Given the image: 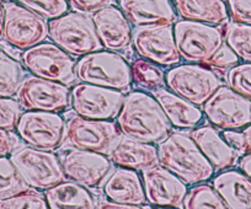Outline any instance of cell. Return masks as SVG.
Listing matches in <instances>:
<instances>
[{
    "mask_svg": "<svg viewBox=\"0 0 251 209\" xmlns=\"http://www.w3.org/2000/svg\"><path fill=\"white\" fill-rule=\"evenodd\" d=\"M213 187L230 209H251V180L245 174L229 170L213 180Z\"/></svg>",
    "mask_w": 251,
    "mask_h": 209,
    "instance_id": "obj_24",
    "label": "cell"
},
{
    "mask_svg": "<svg viewBox=\"0 0 251 209\" xmlns=\"http://www.w3.org/2000/svg\"><path fill=\"white\" fill-rule=\"evenodd\" d=\"M224 40L239 59L251 63V25L234 21L228 23L224 30Z\"/></svg>",
    "mask_w": 251,
    "mask_h": 209,
    "instance_id": "obj_31",
    "label": "cell"
},
{
    "mask_svg": "<svg viewBox=\"0 0 251 209\" xmlns=\"http://www.w3.org/2000/svg\"><path fill=\"white\" fill-rule=\"evenodd\" d=\"M176 13L183 20L208 25H223L229 13L224 0H174Z\"/></svg>",
    "mask_w": 251,
    "mask_h": 209,
    "instance_id": "obj_26",
    "label": "cell"
},
{
    "mask_svg": "<svg viewBox=\"0 0 251 209\" xmlns=\"http://www.w3.org/2000/svg\"><path fill=\"white\" fill-rule=\"evenodd\" d=\"M1 56H4V53L1 52V49H0V57H1Z\"/></svg>",
    "mask_w": 251,
    "mask_h": 209,
    "instance_id": "obj_45",
    "label": "cell"
},
{
    "mask_svg": "<svg viewBox=\"0 0 251 209\" xmlns=\"http://www.w3.org/2000/svg\"><path fill=\"white\" fill-rule=\"evenodd\" d=\"M48 37L46 19L20 3L4 4L3 38L13 47L26 50Z\"/></svg>",
    "mask_w": 251,
    "mask_h": 209,
    "instance_id": "obj_10",
    "label": "cell"
},
{
    "mask_svg": "<svg viewBox=\"0 0 251 209\" xmlns=\"http://www.w3.org/2000/svg\"><path fill=\"white\" fill-rule=\"evenodd\" d=\"M62 166L67 179L86 188H99L110 176L112 162L105 154L74 148L64 155Z\"/></svg>",
    "mask_w": 251,
    "mask_h": 209,
    "instance_id": "obj_16",
    "label": "cell"
},
{
    "mask_svg": "<svg viewBox=\"0 0 251 209\" xmlns=\"http://www.w3.org/2000/svg\"><path fill=\"white\" fill-rule=\"evenodd\" d=\"M121 10L136 27L151 25H173L176 9L170 0H118Z\"/></svg>",
    "mask_w": 251,
    "mask_h": 209,
    "instance_id": "obj_19",
    "label": "cell"
},
{
    "mask_svg": "<svg viewBox=\"0 0 251 209\" xmlns=\"http://www.w3.org/2000/svg\"><path fill=\"white\" fill-rule=\"evenodd\" d=\"M226 83L235 93L251 101V63L236 64L229 69Z\"/></svg>",
    "mask_w": 251,
    "mask_h": 209,
    "instance_id": "obj_34",
    "label": "cell"
},
{
    "mask_svg": "<svg viewBox=\"0 0 251 209\" xmlns=\"http://www.w3.org/2000/svg\"><path fill=\"white\" fill-rule=\"evenodd\" d=\"M75 11L84 14H93L105 6L110 5L112 0H67Z\"/></svg>",
    "mask_w": 251,
    "mask_h": 209,
    "instance_id": "obj_39",
    "label": "cell"
},
{
    "mask_svg": "<svg viewBox=\"0 0 251 209\" xmlns=\"http://www.w3.org/2000/svg\"><path fill=\"white\" fill-rule=\"evenodd\" d=\"M125 97L122 91L83 83L72 90L71 105L84 118L110 121L120 114Z\"/></svg>",
    "mask_w": 251,
    "mask_h": 209,
    "instance_id": "obj_13",
    "label": "cell"
},
{
    "mask_svg": "<svg viewBox=\"0 0 251 209\" xmlns=\"http://www.w3.org/2000/svg\"><path fill=\"white\" fill-rule=\"evenodd\" d=\"M23 63L33 75L64 85L73 84L76 79L75 61L55 43L41 42L26 49Z\"/></svg>",
    "mask_w": 251,
    "mask_h": 209,
    "instance_id": "obj_8",
    "label": "cell"
},
{
    "mask_svg": "<svg viewBox=\"0 0 251 209\" xmlns=\"http://www.w3.org/2000/svg\"><path fill=\"white\" fill-rule=\"evenodd\" d=\"M226 6L234 23L251 25V0H228Z\"/></svg>",
    "mask_w": 251,
    "mask_h": 209,
    "instance_id": "obj_37",
    "label": "cell"
},
{
    "mask_svg": "<svg viewBox=\"0 0 251 209\" xmlns=\"http://www.w3.org/2000/svg\"><path fill=\"white\" fill-rule=\"evenodd\" d=\"M23 115V106L13 97H0V129L14 131Z\"/></svg>",
    "mask_w": 251,
    "mask_h": 209,
    "instance_id": "obj_35",
    "label": "cell"
},
{
    "mask_svg": "<svg viewBox=\"0 0 251 209\" xmlns=\"http://www.w3.org/2000/svg\"><path fill=\"white\" fill-rule=\"evenodd\" d=\"M103 192L111 202L133 204L143 209L149 208L146 206L147 197L143 181L134 170L125 167L116 170L103 184Z\"/></svg>",
    "mask_w": 251,
    "mask_h": 209,
    "instance_id": "obj_20",
    "label": "cell"
},
{
    "mask_svg": "<svg viewBox=\"0 0 251 209\" xmlns=\"http://www.w3.org/2000/svg\"><path fill=\"white\" fill-rule=\"evenodd\" d=\"M66 139L71 146L110 155L122 139L120 128L107 119L72 117L67 123Z\"/></svg>",
    "mask_w": 251,
    "mask_h": 209,
    "instance_id": "obj_7",
    "label": "cell"
},
{
    "mask_svg": "<svg viewBox=\"0 0 251 209\" xmlns=\"http://www.w3.org/2000/svg\"><path fill=\"white\" fill-rule=\"evenodd\" d=\"M181 58L191 63H206L224 43V32L214 25L181 20L174 26Z\"/></svg>",
    "mask_w": 251,
    "mask_h": 209,
    "instance_id": "obj_5",
    "label": "cell"
},
{
    "mask_svg": "<svg viewBox=\"0 0 251 209\" xmlns=\"http://www.w3.org/2000/svg\"><path fill=\"white\" fill-rule=\"evenodd\" d=\"M132 41L137 53L142 58L164 67L180 63L181 56L176 46L173 25L137 27Z\"/></svg>",
    "mask_w": 251,
    "mask_h": 209,
    "instance_id": "obj_15",
    "label": "cell"
},
{
    "mask_svg": "<svg viewBox=\"0 0 251 209\" xmlns=\"http://www.w3.org/2000/svg\"><path fill=\"white\" fill-rule=\"evenodd\" d=\"M10 158L32 188L47 189L66 179L62 162L48 150L28 145L14 150Z\"/></svg>",
    "mask_w": 251,
    "mask_h": 209,
    "instance_id": "obj_9",
    "label": "cell"
},
{
    "mask_svg": "<svg viewBox=\"0 0 251 209\" xmlns=\"http://www.w3.org/2000/svg\"><path fill=\"white\" fill-rule=\"evenodd\" d=\"M25 79V73L15 59L10 57H0V97H13L19 93Z\"/></svg>",
    "mask_w": 251,
    "mask_h": 209,
    "instance_id": "obj_29",
    "label": "cell"
},
{
    "mask_svg": "<svg viewBox=\"0 0 251 209\" xmlns=\"http://www.w3.org/2000/svg\"><path fill=\"white\" fill-rule=\"evenodd\" d=\"M132 81L139 89L149 93L164 89L166 85L165 73L158 64L148 59H137L131 64Z\"/></svg>",
    "mask_w": 251,
    "mask_h": 209,
    "instance_id": "obj_27",
    "label": "cell"
},
{
    "mask_svg": "<svg viewBox=\"0 0 251 209\" xmlns=\"http://www.w3.org/2000/svg\"><path fill=\"white\" fill-rule=\"evenodd\" d=\"M190 136L196 141L200 150L211 163L214 170H226L238 162V154L226 144L223 137L211 126L195 129Z\"/></svg>",
    "mask_w": 251,
    "mask_h": 209,
    "instance_id": "obj_22",
    "label": "cell"
},
{
    "mask_svg": "<svg viewBox=\"0 0 251 209\" xmlns=\"http://www.w3.org/2000/svg\"><path fill=\"white\" fill-rule=\"evenodd\" d=\"M48 37L71 56H85L102 48L93 19L80 11H68L48 21Z\"/></svg>",
    "mask_w": 251,
    "mask_h": 209,
    "instance_id": "obj_3",
    "label": "cell"
},
{
    "mask_svg": "<svg viewBox=\"0 0 251 209\" xmlns=\"http://www.w3.org/2000/svg\"><path fill=\"white\" fill-rule=\"evenodd\" d=\"M4 32V4L0 3V40H3Z\"/></svg>",
    "mask_w": 251,
    "mask_h": 209,
    "instance_id": "obj_44",
    "label": "cell"
},
{
    "mask_svg": "<svg viewBox=\"0 0 251 209\" xmlns=\"http://www.w3.org/2000/svg\"><path fill=\"white\" fill-rule=\"evenodd\" d=\"M16 129L20 138L30 146L53 151L66 140L67 123L58 112L28 110L21 115Z\"/></svg>",
    "mask_w": 251,
    "mask_h": 209,
    "instance_id": "obj_11",
    "label": "cell"
},
{
    "mask_svg": "<svg viewBox=\"0 0 251 209\" xmlns=\"http://www.w3.org/2000/svg\"><path fill=\"white\" fill-rule=\"evenodd\" d=\"M147 202L156 207L183 208L186 184L160 164L142 171Z\"/></svg>",
    "mask_w": 251,
    "mask_h": 209,
    "instance_id": "obj_17",
    "label": "cell"
},
{
    "mask_svg": "<svg viewBox=\"0 0 251 209\" xmlns=\"http://www.w3.org/2000/svg\"><path fill=\"white\" fill-rule=\"evenodd\" d=\"M154 97L160 103L161 109L165 112L171 126L180 129L195 128L201 122L203 112L199 106L176 95L165 88L153 93Z\"/></svg>",
    "mask_w": 251,
    "mask_h": 209,
    "instance_id": "obj_23",
    "label": "cell"
},
{
    "mask_svg": "<svg viewBox=\"0 0 251 209\" xmlns=\"http://www.w3.org/2000/svg\"><path fill=\"white\" fill-rule=\"evenodd\" d=\"M30 188L11 158L0 156V201Z\"/></svg>",
    "mask_w": 251,
    "mask_h": 209,
    "instance_id": "obj_28",
    "label": "cell"
},
{
    "mask_svg": "<svg viewBox=\"0 0 251 209\" xmlns=\"http://www.w3.org/2000/svg\"><path fill=\"white\" fill-rule=\"evenodd\" d=\"M165 79L166 85L173 93L196 106H203L214 91L223 85L212 68L199 64L175 67L165 74Z\"/></svg>",
    "mask_w": 251,
    "mask_h": 209,
    "instance_id": "obj_6",
    "label": "cell"
},
{
    "mask_svg": "<svg viewBox=\"0 0 251 209\" xmlns=\"http://www.w3.org/2000/svg\"><path fill=\"white\" fill-rule=\"evenodd\" d=\"M158 155L159 164L186 185L201 184L214 174L213 166L200 150L196 141L183 132H174L160 141Z\"/></svg>",
    "mask_w": 251,
    "mask_h": 209,
    "instance_id": "obj_2",
    "label": "cell"
},
{
    "mask_svg": "<svg viewBox=\"0 0 251 209\" xmlns=\"http://www.w3.org/2000/svg\"><path fill=\"white\" fill-rule=\"evenodd\" d=\"M18 97L30 111L60 112L71 106L72 93L64 84L32 75L24 79Z\"/></svg>",
    "mask_w": 251,
    "mask_h": 209,
    "instance_id": "obj_14",
    "label": "cell"
},
{
    "mask_svg": "<svg viewBox=\"0 0 251 209\" xmlns=\"http://www.w3.org/2000/svg\"><path fill=\"white\" fill-rule=\"evenodd\" d=\"M18 3L35 11L46 20H52L68 13L71 6L67 0H18Z\"/></svg>",
    "mask_w": 251,
    "mask_h": 209,
    "instance_id": "obj_33",
    "label": "cell"
},
{
    "mask_svg": "<svg viewBox=\"0 0 251 209\" xmlns=\"http://www.w3.org/2000/svg\"><path fill=\"white\" fill-rule=\"evenodd\" d=\"M81 83L127 91L131 86V66L115 50H95L85 54L75 66Z\"/></svg>",
    "mask_w": 251,
    "mask_h": 209,
    "instance_id": "obj_4",
    "label": "cell"
},
{
    "mask_svg": "<svg viewBox=\"0 0 251 209\" xmlns=\"http://www.w3.org/2000/svg\"><path fill=\"white\" fill-rule=\"evenodd\" d=\"M222 137L238 155L246 154V139L243 132H238V129H226Z\"/></svg>",
    "mask_w": 251,
    "mask_h": 209,
    "instance_id": "obj_38",
    "label": "cell"
},
{
    "mask_svg": "<svg viewBox=\"0 0 251 209\" xmlns=\"http://www.w3.org/2000/svg\"><path fill=\"white\" fill-rule=\"evenodd\" d=\"M183 208L186 209H224L226 208V204L219 196L217 189L213 185L200 184L197 186L192 187L190 191L186 193L183 199Z\"/></svg>",
    "mask_w": 251,
    "mask_h": 209,
    "instance_id": "obj_30",
    "label": "cell"
},
{
    "mask_svg": "<svg viewBox=\"0 0 251 209\" xmlns=\"http://www.w3.org/2000/svg\"><path fill=\"white\" fill-rule=\"evenodd\" d=\"M203 112L214 127L241 129L251 124V101L226 85H221L203 103Z\"/></svg>",
    "mask_w": 251,
    "mask_h": 209,
    "instance_id": "obj_12",
    "label": "cell"
},
{
    "mask_svg": "<svg viewBox=\"0 0 251 209\" xmlns=\"http://www.w3.org/2000/svg\"><path fill=\"white\" fill-rule=\"evenodd\" d=\"M19 140L10 131L0 129V156H8L18 146Z\"/></svg>",
    "mask_w": 251,
    "mask_h": 209,
    "instance_id": "obj_40",
    "label": "cell"
},
{
    "mask_svg": "<svg viewBox=\"0 0 251 209\" xmlns=\"http://www.w3.org/2000/svg\"><path fill=\"white\" fill-rule=\"evenodd\" d=\"M91 19L102 47L106 49L117 52L131 45L133 38L131 23L120 8L110 4L93 13Z\"/></svg>",
    "mask_w": 251,
    "mask_h": 209,
    "instance_id": "obj_18",
    "label": "cell"
},
{
    "mask_svg": "<svg viewBox=\"0 0 251 209\" xmlns=\"http://www.w3.org/2000/svg\"><path fill=\"white\" fill-rule=\"evenodd\" d=\"M101 209H143L139 206H133V204H126V203H118V202H103L100 206H98Z\"/></svg>",
    "mask_w": 251,
    "mask_h": 209,
    "instance_id": "obj_41",
    "label": "cell"
},
{
    "mask_svg": "<svg viewBox=\"0 0 251 209\" xmlns=\"http://www.w3.org/2000/svg\"><path fill=\"white\" fill-rule=\"evenodd\" d=\"M243 133L246 139V154H250L251 155V124H249V126L245 127Z\"/></svg>",
    "mask_w": 251,
    "mask_h": 209,
    "instance_id": "obj_43",
    "label": "cell"
},
{
    "mask_svg": "<svg viewBox=\"0 0 251 209\" xmlns=\"http://www.w3.org/2000/svg\"><path fill=\"white\" fill-rule=\"evenodd\" d=\"M110 159L113 164L134 171H143L159 164L158 149L151 143L134 140L131 138H122L116 145Z\"/></svg>",
    "mask_w": 251,
    "mask_h": 209,
    "instance_id": "obj_21",
    "label": "cell"
},
{
    "mask_svg": "<svg viewBox=\"0 0 251 209\" xmlns=\"http://www.w3.org/2000/svg\"><path fill=\"white\" fill-rule=\"evenodd\" d=\"M48 208L52 209H94L96 202L88 188L75 181H62L45 189Z\"/></svg>",
    "mask_w": 251,
    "mask_h": 209,
    "instance_id": "obj_25",
    "label": "cell"
},
{
    "mask_svg": "<svg viewBox=\"0 0 251 209\" xmlns=\"http://www.w3.org/2000/svg\"><path fill=\"white\" fill-rule=\"evenodd\" d=\"M204 64L213 69H230L239 64V57L226 43H223L222 47L212 56V58Z\"/></svg>",
    "mask_w": 251,
    "mask_h": 209,
    "instance_id": "obj_36",
    "label": "cell"
},
{
    "mask_svg": "<svg viewBox=\"0 0 251 209\" xmlns=\"http://www.w3.org/2000/svg\"><path fill=\"white\" fill-rule=\"evenodd\" d=\"M239 166H240L241 171H243L244 174H245L246 176L251 180V155L250 154H248L246 156H244L243 159L240 160V164H239Z\"/></svg>",
    "mask_w": 251,
    "mask_h": 209,
    "instance_id": "obj_42",
    "label": "cell"
},
{
    "mask_svg": "<svg viewBox=\"0 0 251 209\" xmlns=\"http://www.w3.org/2000/svg\"><path fill=\"white\" fill-rule=\"evenodd\" d=\"M48 203L45 193L26 189L16 196L0 201V209H47Z\"/></svg>",
    "mask_w": 251,
    "mask_h": 209,
    "instance_id": "obj_32",
    "label": "cell"
},
{
    "mask_svg": "<svg viewBox=\"0 0 251 209\" xmlns=\"http://www.w3.org/2000/svg\"><path fill=\"white\" fill-rule=\"evenodd\" d=\"M117 126L122 136L143 143H160L171 133V123L154 96L133 91L125 97Z\"/></svg>",
    "mask_w": 251,
    "mask_h": 209,
    "instance_id": "obj_1",
    "label": "cell"
}]
</instances>
